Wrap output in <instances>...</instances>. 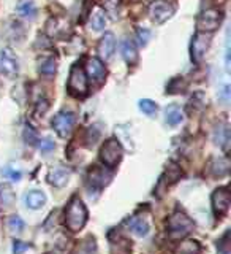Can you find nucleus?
<instances>
[{"label":"nucleus","instance_id":"5","mask_svg":"<svg viewBox=\"0 0 231 254\" xmlns=\"http://www.w3.org/2000/svg\"><path fill=\"white\" fill-rule=\"evenodd\" d=\"M68 91L73 94L75 97H84L87 94V76L84 73L83 67L75 65L70 71V79H68Z\"/></svg>","mask_w":231,"mask_h":254},{"label":"nucleus","instance_id":"29","mask_svg":"<svg viewBox=\"0 0 231 254\" xmlns=\"http://www.w3.org/2000/svg\"><path fill=\"white\" fill-rule=\"evenodd\" d=\"M137 38H138V43L141 46H146L150 40V30L146 27H138L137 29Z\"/></svg>","mask_w":231,"mask_h":254},{"label":"nucleus","instance_id":"18","mask_svg":"<svg viewBox=\"0 0 231 254\" xmlns=\"http://www.w3.org/2000/svg\"><path fill=\"white\" fill-rule=\"evenodd\" d=\"M214 140L219 146H222L225 151H228L230 148V141H231V133H230V129L228 126H217L216 130H214Z\"/></svg>","mask_w":231,"mask_h":254},{"label":"nucleus","instance_id":"16","mask_svg":"<svg viewBox=\"0 0 231 254\" xmlns=\"http://www.w3.org/2000/svg\"><path fill=\"white\" fill-rule=\"evenodd\" d=\"M70 172L63 167H55L49 172V183L54 188H63L68 183Z\"/></svg>","mask_w":231,"mask_h":254},{"label":"nucleus","instance_id":"4","mask_svg":"<svg viewBox=\"0 0 231 254\" xmlns=\"http://www.w3.org/2000/svg\"><path fill=\"white\" fill-rule=\"evenodd\" d=\"M122 146L116 138H109L105 141V145L101 146L100 151V159L101 162L108 165V167H114L117 165V162L122 159Z\"/></svg>","mask_w":231,"mask_h":254},{"label":"nucleus","instance_id":"22","mask_svg":"<svg viewBox=\"0 0 231 254\" xmlns=\"http://www.w3.org/2000/svg\"><path fill=\"white\" fill-rule=\"evenodd\" d=\"M91 27L93 30H103L106 27V14L101 8H95L91 14Z\"/></svg>","mask_w":231,"mask_h":254},{"label":"nucleus","instance_id":"28","mask_svg":"<svg viewBox=\"0 0 231 254\" xmlns=\"http://www.w3.org/2000/svg\"><path fill=\"white\" fill-rule=\"evenodd\" d=\"M139 108L144 111L147 116H154L157 111V103L149 99H142V100H139Z\"/></svg>","mask_w":231,"mask_h":254},{"label":"nucleus","instance_id":"3","mask_svg":"<svg viewBox=\"0 0 231 254\" xmlns=\"http://www.w3.org/2000/svg\"><path fill=\"white\" fill-rule=\"evenodd\" d=\"M19 73V61L10 48L0 50V75L6 79H13Z\"/></svg>","mask_w":231,"mask_h":254},{"label":"nucleus","instance_id":"20","mask_svg":"<svg viewBox=\"0 0 231 254\" xmlns=\"http://www.w3.org/2000/svg\"><path fill=\"white\" fill-rule=\"evenodd\" d=\"M230 172V162L224 157H217L211 162V173L214 177H225Z\"/></svg>","mask_w":231,"mask_h":254},{"label":"nucleus","instance_id":"32","mask_svg":"<svg viewBox=\"0 0 231 254\" xmlns=\"http://www.w3.org/2000/svg\"><path fill=\"white\" fill-rule=\"evenodd\" d=\"M30 248V245L26 242H21V240H16L13 243V254H24L27 250Z\"/></svg>","mask_w":231,"mask_h":254},{"label":"nucleus","instance_id":"9","mask_svg":"<svg viewBox=\"0 0 231 254\" xmlns=\"http://www.w3.org/2000/svg\"><path fill=\"white\" fill-rule=\"evenodd\" d=\"M231 195L227 188H220L212 194V208L217 216H224L230 210Z\"/></svg>","mask_w":231,"mask_h":254},{"label":"nucleus","instance_id":"6","mask_svg":"<svg viewBox=\"0 0 231 254\" xmlns=\"http://www.w3.org/2000/svg\"><path fill=\"white\" fill-rule=\"evenodd\" d=\"M222 22V13L219 10H206L203 11L196 19V26L201 32H212L216 30Z\"/></svg>","mask_w":231,"mask_h":254},{"label":"nucleus","instance_id":"1","mask_svg":"<svg viewBox=\"0 0 231 254\" xmlns=\"http://www.w3.org/2000/svg\"><path fill=\"white\" fill-rule=\"evenodd\" d=\"M87 221V208L79 197H73L65 210V224L71 232L81 230Z\"/></svg>","mask_w":231,"mask_h":254},{"label":"nucleus","instance_id":"26","mask_svg":"<svg viewBox=\"0 0 231 254\" xmlns=\"http://www.w3.org/2000/svg\"><path fill=\"white\" fill-rule=\"evenodd\" d=\"M40 73H43L46 76H52L55 71H57V61H55L54 58H49V59H46L43 61L42 64H40Z\"/></svg>","mask_w":231,"mask_h":254},{"label":"nucleus","instance_id":"2","mask_svg":"<svg viewBox=\"0 0 231 254\" xmlns=\"http://www.w3.org/2000/svg\"><path fill=\"white\" fill-rule=\"evenodd\" d=\"M193 221L190 219L185 213L176 211L173 213L168 219V235L171 238H181L185 237L190 230L193 229Z\"/></svg>","mask_w":231,"mask_h":254},{"label":"nucleus","instance_id":"33","mask_svg":"<svg viewBox=\"0 0 231 254\" xmlns=\"http://www.w3.org/2000/svg\"><path fill=\"white\" fill-rule=\"evenodd\" d=\"M219 99L224 103L230 102V84H224L220 87V89H219Z\"/></svg>","mask_w":231,"mask_h":254},{"label":"nucleus","instance_id":"8","mask_svg":"<svg viewBox=\"0 0 231 254\" xmlns=\"http://www.w3.org/2000/svg\"><path fill=\"white\" fill-rule=\"evenodd\" d=\"M174 14V6L165 0H157L150 6V18L155 24H163Z\"/></svg>","mask_w":231,"mask_h":254},{"label":"nucleus","instance_id":"11","mask_svg":"<svg viewBox=\"0 0 231 254\" xmlns=\"http://www.w3.org/2000/svg\"><path fill=\"white\" fill-rule=\"evenodd\" d=\"M209 45H211L209 35L198 32V34L193 37V42H192V59L195 62H200L204 58V54H206V51H208Z\"/></svg>","mask_w":231,"mask_h":254},{"label":"nucleus","instance_id":"23","mask_svg":"<svg viewBox=\"0 0 231 254\" xmlns=\"http://www.w3.org/2000/svg\"><path fill=\"white\" fill-rule=\"evenodd\" d=\"M201 253V245L196 240H185L179 245L176 250V254H200Z\"/></svg>","mask_w":231,"mask_h":254},{"label":"nucleus","instance_id":"13","mask_svg":"<svg viewBox=\"0 0 231 254\" xmlns=\"http://www.w3.org/2000/svg\"><path fill=\"white\" fill-rule=\"evenodd\" d=\"M86 70H87V76H89L93 83H100L106 76V68H105V65H103V64L98 59H95V58L87 61Z\"/></svg>","mask_w":231,"mask_h":254},{"label":"nucleus","instance_id":"30","mask_svg":"<svg viewBox=\"0 0 231 254\" xmlns=\"http://www.w3.org/2000/svg\"><path fill=\"white\" fill-rule=\"evenodd\" d=\"M105 10L111 13L113 18H117V11L121 10V0H108L106 5H105Z\"/></svg>","mask_w":231,"mask_h":254},{"label":"nucleus","instance_id":"25","mask_svg":"<svg viewBox=\"0 0 231 254\" xmlns=\"http://www.w3.org/2000/svg\"><path fill=\"white\" fill-rule=\"evenodd\" d=\"M18 11L22 18H27V19H34L37 16V6L32 0H22L18 5Z\"/></svg>","mask_w":231,"mask_h":254},{"label":"nucleus","instance_id":"21","mask_svg":"<svg viewBox=\"0 0 231 254\" xmlns=\"http://www.w3.org/2000/svg\"><path fill=\"white\" fill-rule=\"evenodd\" d=\"M89 180H91L92 185L101 188V186H105L106 183L109 181V173H106V172H105V169H100V167H95V169H93V170H91V173H89Z\"/></svg>","mask_w":231,"mask_h":254},{"label":"nucleus","instance_id":"35","mask_svg":"<svg viewBox=\"0 0 231 254\" xmlns=\"http://www.w3.org/2000/svg\"><path fill=\"white\" fill-rule=\"evenodd\" d=\"M230 65H231V61H230V40H227V48H225V68H227V71H230Z\"/></svg>","mask_w":231,"mask_h":254},{"label":"nucleus","instance_id":"27","mask_svg":"<svg viewBox=\"0 0 231 254\" xmlns=\"http://www.w3.org/2000/svg\"><path fill=\"white\" fill-rule=\"evenodd\" d=\"M8 229H10L13 234H19L24 230V221L14 214V216H11L10 219H8Z\"/></svg>","mask_w":231,"mask_h":254},{"label":"nucleus","instance_id":"14","mask_svg":"<svg viewBox=\"0 0 231 254\" xmlns=\"http://www.w3.org/2000/svg\"><path fill=\"white\" fill-rule=\"evenodd\" d=\"M121 54L127 64L135 65L138 62V51H137V45H135L133 40L130 38H124L121 43Z\"/></svg>","mask_w":231,"mask_h":254},{"label":"nucleus","instance_id":"34","mask_svg":"<svg viewBox=\"0 0 231 254\" xmlns=\"http://www.w3.org/2000/svg\"><path fill=\"white\" fill-rule=\"evenodd\" d=\"M24 137H26V141L27 143H34L37 140V133H35V130L32 129L30 126H27L26 127V132H24Z\"/></svg>","mask_w":231,"mask_h":254},{"label":"nucleus","instance_id":"19","mask_svg":"<svg viewBox=\"0 0 231 254\" xmlns=\"http://www.w3.org/2000/svg\"><path fill=\"white\" fill-rule=\"evenodd\" d=\"M45 203H46V195L42 192V190L34 189L26 194V205L29 208L38 210V208H42V206H45Z\"/></svg>","mask_w":231,"mask_h":254},{"label":"nucleus","instance_id":"17","mask_svg":"<svg viewBox=\"0 0 231 254\" xmlns=\"http://www.w3.org/2000/svg\"><path fill=\"white\" fill-rule=\"evenodd\" d=\"M14 190L11 188V185H8V183H2L0 185V208L2 210H6L13 206L14 203Z\"/></svg>","mask_w":231,"mask_h":254},{"label":"nucleus","instance_id":"24","mask_svg":"<svg viewBox=\"0 0 231 254\" xmlns=\"http://www.w3.org/2000/svg\"><path fill=\"white\" fill-rule=\"evenodd\" d=\"M182 121H184V113L179 107L171 105L170 108H166V123L170 126H178Z\"/></svg>","mask_w":231,"mask_h":254},{"label":"nucleus","instance_id":"15","mask_svg":"<svg viewBox=\"0 0 231 254\" xmlns=\"http://www.w3.org/2000/svg\"><path fill=\"white\" fill-rule=\"evenodd\" d=\"M125 226L137 237H146L149 234V224L146 222V219H142L139 216H132L130 219H127Z\"/></svg>","mask_w":231,"mask_h":254},{"label":"nucleus","instance_id":"7","mask_svg":"<svg viewBox=\"0 0 231 254\" xmlns=\"http://www.w3.org/2000/svg\"><path fill=\"white\" fill-rule=\"evenodd\" d=\"M73 126H75V115L73 113H65V111H62V113L55 115L54 119H52V127L54 130L59 133V137L65 138L71 133L73 130Z\"/></svg>","mask_w":231,"mask_h":254},{"label":"nucleus","instance_id":"31","mask_svg":"<svg viewBox=\"0 0 231 254\" xmlns=\"http://www.w3.org/2000/svg\"><path fill=\"white\" fill-rule=\"evenodd\" d=\"M38 148H40V151H42V153H51V151L55 148V143L51 140V138H45V140H42L40 141V145H38Z\"/></svg>","mask_w":231,"mask_h":254},{"label":"nucleus","instance_id":"12","mask_svg":"<svg viewBox=\"0 0 231 254\" xmlns=\"http://www.w3.org/2000/svg\"><path fill=\"white\" fill-rule=\"evenodd\" d=\"M114 50H116V38H114V34H111V32H106V34L101 37L100 43H98V54H100V58L103 61H109L111 58H113Z\"/></svg>","mask_w":231,"mask_h":254},{"label":"nucleus","instance_id":"10","mask_svg":"<svg viewBox=\"0 0 231 254\" xmlns=\"http://www.w3.org/2000/svg\"><path fill=\"white\" fill-rule=\"evenodd\" d=\"M46 32L52 38H65L70 34V22L63 16H55L47 22Z\"/></svg>","mask_w":231,"mask_h":254}]
</instances>
